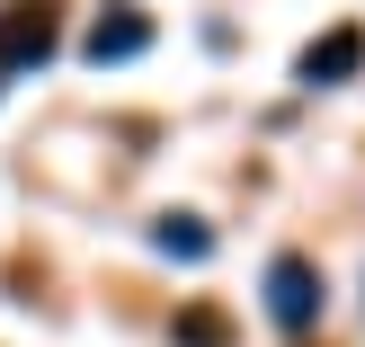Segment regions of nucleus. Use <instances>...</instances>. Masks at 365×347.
<instances>
[{"instance_id": "f257e3e1", "label": "nucleus", "mask_w": 365, "mask_h": 347, "mask_svg": "<svg viewBox=\"0 0 365 347\" xmlns=\"http://www.w3.org/2000/svg\"><path fill=\"white\" fill-rule=\"evenodd\" d=\"M53 45H63V27H53L45 0L0 9V71H36V63H53Z\"/></svg>"}, {"instance_id": "20e7f679", "label": "nucleus", "mask_w": 365, "mask_h": 347, "mask_svg": "<svg viewBox=\"0 0 365 347\" xmlns=\"http://www.w3.org/2000/svg\"><path fill=\"white\" fill-rule=\"evenodd\" d=\"M143 45H152V18H143V9H107L98 27H89L81 53H89V63H134Z\"/></svg>"}, {"instance_id": "39448f33", "label": "nucleus", "mask_w": 365, "mask_h": 347, "mask_svg": "<svg viewBox=\"0 0 365 347\" xmlns=\"http://www.w3.org/2000/svg\"><path fill=\"white\" fill-rule=\"evenodd\" d=\"M178 347H232V312L223 303H187L178 312Z\"/></svg>"}, {"instance_id": "423d86ee", "label": "nucleus", "mask_w": 365, "mask_h": 347, "mask_svg": "<svg viewBox=\"0 0 365 347\" xmlns=\"http://www.w3.org/2000/svg\"><path fill=\"white\" fill-rule=\"evenodd\" d=\"M170 259H214V232L196 223V214H160V232H152Z\"/></svg>"}, {"instance_id": "f03ea898", "label": "nucleus", "mask_w": 365, "mask_h": 347, "mask_svg": "<svg viewBox=\"0 0 365 347\" xmlns=\"http://www.w3.org/2000/svg\"><path fill=\"white\" fill-rule=\"evenodd\" d=\"M267 312H277V330H312V321H321V276H312V259L285 249V259L267 267Z\"/></svg>"}, {"instance_id": "7ed1b4c3", "label": "nucleus", "mask_w": 365, "mask_h": 347, "mask_svg": "<svg viewBox=\"0 0 365 347\" xmlns=\"http://www.w3.org/2000/svg\"><path fill=\"white\" fill-rule=\"evenodd\" d=\"M356 71H365V27H330L321 45H303L294 81L303 89H339V81H356Z\"/></svg>"}]
</instances>
